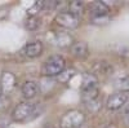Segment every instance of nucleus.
Listing matches in <instances>:
<instances>
[{
    "instance_id": "15",
    "label": "nucleus",
    "mask_w": 129,
    "mask_h": 128,
    "mask_svg": "<svg viewBox=\"0 0 129 128\" xmlns=\"http://www.w3.org/2000/svg\"><path fill=\"white\" fill-rule=\"evenodd\" d=\"M115 88H116V92L129 93V74L128 75H124V76H120L119 79H116Z\"/></svg>"
},
{
    "instance_id": "2",
    "label": "nucleus",
    "mask_w": 129,
    "mask_h": 128,
    "mask_svg": "<svg viewBox=\"0 0 129 128\" xmlns=\"http://www.w3.org/2000/svg\"><path fill=\"white\" fill-rule=\"evenodd\" d=\"M66 70V60L61 55H53L45 60L41 67V74L45 78H56Z\"/></svg>"
},
{
    "instance_id": "21",
    "label": "nucleus",
    "mask_w": 129,
    "mask_h": 128,
    "mask_svg": "<svg viewBox=\"0 0 129 128\" xmlns=\"http://www.w3.org/2000/svg\"><path fill=\"white\" fill-rule=\"evenodd\" d=\"M8 13H9V9L7 7H0V21L5 19L8 17Z\"/></svg>"
},
{
    "instance_id": "5",
    "label": "nucleus",
    "mask_w": 129,
    "mask_h": 128,
    "mask_svg": "<svg viewBox=\"0 0 129 128\" xmlns=\"http://www.w3.org/2000/svg\"><path fill=\"white\" fill-rule=\"evenodd\" d=\"M128 101H129L128 93L115 92V93L109 96V98L106 101V108L111 111H116V110H120L121 108H124Z\"/></svg>"
},
{
    "instance_id": "16",
    "label": "nucleus",
    "mask_w": 129,
    "mask_h": 128,
    "mask_svg": "<svg viewBox=\"0 0 129 128\" xmlns=\"http://www.w3.org/2000/svg\"><path fill=\"white\" fill-rule=\"evenodd\" d=\"M41 25V19L35 16V17H27L26 21H25V27L28 30V31H35L40 27Z\"/></svg>"
},
{
    "instance_id": "18",
    "label": "nucleus",
    "mask_w": 129,
    "mask_h": 128,
    "mask_svg": "<svg viewBox=\"0 0 129 128\" xmlns=\"http://www.w3.org/2000/svg\"><path fill=\"white\" fill-rule=\"evenodd\" d=\"M74 75H75V71H74V70H64L61 75L57 76V79H58L61 83H67Z\"/></svg>"
},
{
    "instance_id": "11",
    "label": "nucleus",
    "mask_w": 129,
    "mask_h": 128,
    "mask_svg": "<svg viewBox=\"0 0 129 128\" xmlns=\"http://www.w3.org/2000/svg\"><path fill=\"white\" fill-rule=\"evenodd\" d=\"M110 16V8L103 2H93L90 4V18Z\"/></svg>"
},
{
    "instance_id": "4",
    "label": "nucleus",
    "mask_w": 129,
    "mask_h": 128,
    "mask_svg": "<svg viewBox=\"0 0 129 128\" xmlns=\"http://www.w3.org/2000/svg\"><path fill=\"white\" fill-rule=\"evenodd\" d=\"M54 22L57 26L64 30H75L80 25V18L71 14L70 12H61L54 17Z\"/></svg>"
},
{
    "instance_id": "9",
    "label": "nucleus",
    "mask_w": 129,
    "mask_h": 128,
    "mask_svg": "<svg viewBox=\"0 0 129 128\" xmlns=\"http://www.w3.org/2000/svg\"><path fill=\"white\" fill-rule=\"evenodd\" d=\"M21 92H22V96L27 100V101H31L34 97L39 94L40 92V85L34 82V80H26L22 87H21Z\"/></svg>"
},
{
    "instance_id": "19",
    "label": "nucleus",
    "mask_w": 129,
    "mask_h": 128,
    "mask_svg": "<svg viewBox=\"0 0 129 128\" xmlns=\"http://www.w3.org/2000/svg\"><path fill=\"white\" fill-rule=\"evenodd\" d=\"M90 21H92V23H94V25H106V23L110 22V16L98 17V18H90Z\"/></svg>"
},
{
    "instance_id": "10",
    "label": "nucleus",
    "mask_w": 129,
    "mask_h": 128,
    "mask_svg": "<svg viewBox=\"0 0 129 128\" xmlns=\"http://www.w3.org/2000/svg\"><path fill=\"white\" fill-rule=\"evenodd\" d=\"M94 89H98V78L92 72H85L83 75V80L80 85V93L94 91Z\"/></svg>"
},
{
    "instance_id": "7",
    "label": "nucleus",
    "mask_w": 129,
    "mask_h": 128,
    "mask_svg": "<svg viewBox=\"0 0 129 128\" xmlns=\"http://www.w3.org/2000/svg\"><path fill=\"white\" fill-rule=\"evenodd\" d=\"M43 50H44V47H43V43L39 41V40H35V41H30L22 48L21 53L26 57V58H30V60H34V58H38L39 56H41Z\"/></svg>"
},
{
    "instance_id": "13",
    "label": "nucleus",
    "mask_w": 129,
    "mask_h": 128,
    "mask_svg": "<svg viewBox=\"0 0 129 128\" xmlns=\"http://www.w3.org/2000/svg\"><path fill=\"white\" fill-rule=\"evenodd\" d=\"M112 72V67L110 63H107V62H98L97 65L94 66V75L98 78V75H102V76H107V75H110V74Z\"/></svg>"
},
{
    "instance_id": "12",
    "label": "nucleus",
    "mask_w": 129,
    "mask_h": 128,
    "mask_svg": "<svg viewBox=\"0 0 129 128\" xmlns=\"http://www.w3.org/2000/svg\"><path fill=\"white\" fill-rule=\"evenodd\" d=\"M71 53L78 60H85L89 56V47L84 41H75L71 45Z\"/></svg>"
},
{
    "instance_id": "6",
    "label": "nucleus",
    "mask_w": 129,
    "mask_h": 128,
    "mask_svg": "<svg viewBox=\"0 0 129 128\" xmlns=\"http://www.w3.org/2000/svg\"><path fill=\"white\" fill-rule=\"evenodd\" d=\"M16 75L10 71H4L2 74V78H0V93L3 94H9L12 93V91L16 88Z\"/></svg>"
},
{
    "instance_id": "3",
    "label": "nucleus",
    "mask_w": 129,
    "mask_h": 128,
    "mask_svg": "<svg viewBox=\"0 0 129 128\" xmlns=\"http://www.w3.org/2000/svg\"><path fill=\"white\" fill-rule=\"evenodd\" d=\"M85 122V114L79 109L66 111L59 119V128H81Z\"/></svg>"
},
{
    "instance_id": "8",
    "label": "nucleus",
    "mask_w": 129,
    "mask_h": 128,
    "mask_svg": "<svg viewBox=\"0 0 129 128\" xmlns=\"http://www.w3.org/2000/svg\"><path fill=\"white\" fill-rule=\"evenodd\" d=\"M52 41H53V44L59 47V48L71 47L74 43H75L72 35L69 34V33H66V31H57V33H53Z\"/></svg>"
},
{
    "instance_id": "14",
    "label": "nucleus",
    "mask_w": 129,
    "mask_h": 128,
    "mask_svg": "<svg viewBox=\"0 0 129 128\" xmlns=\"http://www.w3.org/2000/svg\"><path fill=\"white\" fill-rule=\"evenodd\" d=\"M67 7H69V10H67V12H70L71 14L76 16V17H79V18H80V16L83 14L84 9H85V4H84L83 2H79V0H74V2H70V3L67 4Z\"/></svg>"
},
{
    "instance_id": "22",
    "label": "nucleus",
    "mask_w": 129,
    "mask_h": 128,
    "mask_svg": "<svg viewBox=\"0 0 129 128\" xmlns=\"http://www.w3.org/2000/svg\"><path fill=\"white\" fill-rule=\"evenodd\" d=\"M123 114H124V118H125V120L129 123V101L126 102V105L123 108Z\"/></svg>"
},
{
    "instance_id": "1",
    "label": "nucleus",
    "mask_w": 129,
    "mask_h": 128,
    "mask_svg": "<svg viewBox=\"0 0 129 128\" xmlns=\"http://www.w3.org/2000/svg\"><path fill=\"white\" fill-rule=\"evenodd\" d=\"M43 111V109H40V105L35 104L32 101H22L18 105H16V108L12 111V120L17 122V123H23L27 120H32L34 118Z\"/></svg>"
},
{
    "instance_id": "20",
    "label": "nucleus",
    "mask_w": 129,
    "mask_h": 128,
    "mask_svg": "<svg viewBox=\"0 0 129 128\" xmlns=\"http://www.w3.org/2000/svg\"><path fill=\"white\" fill-rule=\"evenodd\" d=\"M8 105H9V98H8V96H5V94H3V93H0V110L5 109Z\"/></svg>"
},
{
    "instance_id": "17",
    "label": "nucleus",
    "mask_w": 129,
    "mask_h": 128,
    "mask_svg": "<svg viewBox=\"0 0 129 128\" xmlns=\"http://www.w3.org/2000/svg\"><path fill=\"white\" fill-rule=\"evenodd\" d=\"M45 8V2H35L28 9H27V16L28 17H35L38 16L43 9Z\"/></svg>"
}]
</instances>
